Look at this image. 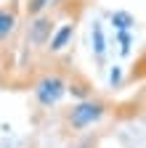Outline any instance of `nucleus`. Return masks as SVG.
<instances>
[{
  "instance_id": "obj_2",
  "label": "nucleus",
  "mask_w": 146,
  "mask_h": 148,
  "mask_svg": "<svg viewBox=\"0 0 146 148\" xmlns=\"http://www.w3.org/2000/svg\"><path fill=\"white\" fill-rule=\"evenodd\" d=\"M66 79L61 77V74H45V77L35 85V101H37L43 108H53L59 106V101L64 98L66 92Z\"/></svg>"
},
{
  "instance_id": "obj_4",
  "label": "nucleus",
  "mask_w": 146,
  "mask_h": 148,
  "mask_svg": "<svg viewBox=\"0 0 146 148\" xmlns=\"http://www.w3.org/2000/svg\"><path fill=\"white\" fill-rule=\"evenodd\" d=\"M19 0H11V3L0 5V45L8 42V37L16 32L19 27Z\"/></svg>"
},
{
  "instance_id": "obj_9",
  "label": "nucleus",
  "mask_w": 146,
  "mask_h": 148,
  "mask_svg": "<svg viewBox=\"0 0 146 148\" xmlns=\"http://www.w3.org/2000/svg\"><path fill=\"white\" fill-rule=\"evenodd\" d=\"M117 40H120V53L127 56V53H130V40H133V34H130V32H117Z\"/></svg>"
},
{
  "instance_id": "obj_7",
  "label": "nucleus",
  "mask_w": 146,
  "mask_h": 148,
  "mask_svg": "<svg viewBox=\"0 0 146 148\" xmlns=\"http://www.w3.org/2000/svg\"><path fill=\"white\" fill-rule=\"evenodd\" d=\"M109 18H112V27H114L117 32H130V29L136 27V16H133L130 11H114Z\"/></svg>"
},
{
  "instance_id": "obj_6",
  "label": "nucleus",
  "mask_w": 146,
  "mask_h": 148,
  "mask_svg": "<svg viewBox=\"0 0 146 148\" xmlns=\"http://www.w3.org/2000/svg\"><path fill=\"white\" fill-rule=\"evenodd\" d=\"M90 37H93V56L101 61L104 53H106V37H104V27H101V21H93V27H90Z\"/></svg>"
},
{
  "instance_id": "obj_8",
  "label": "nucleus",
  "mask_w": 146,
  "mask_h": 148,
  "mask_svg": "<svg viewBox=\"0 0 146 148\" xmlns=\"http://www.w3.org/2000/svg\"><path fill=\"white\" fill-rule=\"evenodd\" d=\"M51 5H56V0H24V16L35 18V16L51 11Z\"/></svg>"
},
{
  "instance_id": "obj_10",
  "label": "nucleus",
  "mask_w": 146,
  "mask_h": 148,
  "mask_svg": "<svg viewBox=\"0 0 146 148\" xmlns=\"http://www.w3.org/2000/svg\"><path fill=\"white\" fill-rule=\"evenodd\" d=\"M120 79H122V74H120V69H114L112 71V85H120Z\"/></svg>"
},
{
  "instance_id": "obj_5",
  "label": "nucleus",
  "mask_w": 146,
  "mask_h": 148,
  "mask_svg": "<svg viewBox=\"0 0 146 148\" xmlns=\"http://www.w3.org/2000/svg\"><path fill=\"white\" fill-rule=\"evenodd\" d=\"M75 32H77V24H75V21H66V24L56 27V29H53V34H51V40H48V50H51V53H61V50L72 42Z\"/></svg>"
},
{
  "instance_id": "obj_3",
  "label": "nucleus",
  "mask_w": 146,
  "mask_h": 148,
  "mask_svg": "<svg viewBox=\"0 0 146 148\" xmlns=\"http://www.w3.org/2000/svg\"><path fill=\"white\" fill-rule=\"evenodd\" d=\"M53 29H56V16H53L51 11L29 18V24H27V48H35V50L45 48L48 40H51V34H53Z\"/></svg>"
},
{
  "instance_id": "obj_1",
  "label": "nucleus",
  "mask_w": 146,
  "mask_h": 148,
  "mask_svg": "<svg viewBox=\"0 0 146 148\" xmlns=\"http://www.w3.org/2000/svg\"><path fill=\"white\" fill-rule=\"evenodd\" d=\"M109 108L112 106H109L104 98H96V95L82 98V101H77L72 108H66L61 114V124H64V130H69V132H85L88 127L98 124L109 114Z\"/></svg>"
}]
</instances>
